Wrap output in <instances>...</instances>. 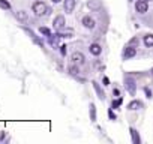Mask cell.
I'll return each mask as SVG.
<instances>
[{"label":"cell","instance_id":"cell-1","mask_svg":"<svg viewBox=\"0 0 153 144\" xmlns=\"http://www.w3.org/2000/svg\"><path fill=\"white\" fill-rule=\"evenodd\" d=\"M32 9H33V12H35L36 17H42V15H47L50 12V9L47 8V5L44 2H35L33 6H32Z\"/></svg>","mask_w":153,"mask_h":144},{"label":"cell","instance_id":"cell-2","mask_svg":"<svg viewBox=\"0 0 153 144\" xmlns=\"http://www.w3.org/2000/svg\"><path fill=\"white\" fill-rule=\"evenodd\" d=\"M135 9L138 14H146L147 9H149V3L147 0H138V2L135 3Z\"/></svg>","mask_w":153,"mask_h":144},{"label":"cell","instance_id":"cell-3","mask_svg":"<svg viewBox=\"0 0 153 144\" xmlns=\"http://www.w3.org/2000/svg\"><path fill=\"white\" fill-rule=\"evenodd\" d=\"M53 24H54V29L60 32L62 29H65V24H66V21H65V17H63V15H57V17L54 18Z\"/></svg>","mask_w":153,"mask_h":144},{"label":"cell","instance_id":"cell-4","mask_svg":"<svg viewBox=\"0 0 153 144\" xmlns=\"http://www.w3.org/2000/svg\"><path fill=\"white\" fill-rule=\"evenodd\" d=\"M72 62H74V63H80V65H83V63L86 62V57H84L83 53L75 51V53H72Z\"/></svg>","mask_w":153,"mask_h":144},{"label":"cell","instance_id":"cell-5","mask_svg":"<svg viewBox=\"0 0 153 144\" xmlns=\"http://www.w3.org/2000/svg\"><path fill=\"white\" fill-rule=\"evenodd\" d=\"M81 23H83V26H84L86 29H95V20H93L90 15H86V17H83Z\"/></svg>","mask_w":153,"mask_h":144},{"label":"cell","instance_id":"cell-6","mask_svg":"<svg viewBox=\"0 0 153 144\" xmlns=\"http://www.w3.org/2000/svg\"><path fill=\"white\" fill-rule=\"evenodd\" d=\"M137 54V50H135V47H132V45H129V47H126L125 48V51H123V59H132L134 56Z\"/></svg>","mask_w":153,"mask_h":144},{"label":"cell","instance_id":"cell-7","mask_svg":"<svg viewBox=\"0 0 153 144\" xmlns=\"http://www.w3.org/2000/svg\"><path fill=\"white\" fill-rule=\"evenodd\" d=\"M125 84H126V89H128V92H129V95H135V90H137V87H135V81L132 80V78H126V81H125Z\"/></svg>","mask_w":153,"mask_h":144},{"label":"cell","instance_id":"cell-8","mask_svg":"<svg viewBox=\"0 0 153 144\" xmlns=\"http://www.w3.org/2000/svg\"><path fill=\"white\" fill-rule=\"evenodd\" d=\"M75 9V0H65V12L71 14Z\"/></svg>","mask_w":153,"mask_h":144},{"label":"cell","instance_id":"cell-9","mask_svg":"<svg viewBox=\"0 0 153 144\" xmlns=\"http://www.w3.org/2000/svg\"><path fill=\"white\" fill-rule=\"evenodd\" d=\"M89 51H90L93 56H99V54L102 53V48H101V45H99V44H92V45H90V48H89Z\"/></svg>","mask_w":153,"mask_h":144},{"label":"cell","instance_id":"cell-10","mask_svg":"<svg viewBox=\"0 0 153 144\" xmlns=\"http://www.w3.org/2000/svg\"><path fill=\"white\" fill-rule=\"evenodd\" d=\"M92 84H93V87H95V90H96V93H98V98L104 101V99H105V93H104V90L101 89V86H99L96 81H92Z\"/></svg>","mask_w":153,"mask_h":144},{"label":"cell","instance_id":"cell-11","mask_svg":"<svg viewBox=\"0 0 153 144\" xmlns=\"http://www.w3.org/2000/svg\"><path fill=\"white\" fill-rule=\"evenodd\" d=\"M129 132H131V137H132V143H134V144H140V141H141V140H140L138 132H137L134 128H131V129H129Z\"/></svg>","mask_w":153,"mask_h":144},{"label":"cell","instance_id":"cell-12","mask_svg":"<svg viewBox=\"0 0 153 144\" xmlns=\"http://www.w3.org/2000/svg\"><path fill=\"white\" fill-rule=\"evenodd\" d=\"M15 17L18 18V21H27V20H29V15H27L26 11H18V12L15 14Z\"/></svg>","mask_w":153,"mask_h":144},{"label":"cell","instance_id":"cell-13","mask_svg":"<svg viewBox=\"0 0 153 144\" xmlns=\"http://www.w3.org/2000/svg\"><path fill=\"white\" fill-rule=\"evenodd\" d=\"M138 108H141V102H140V101H132V102H129V105H128V110H131V111H135V110H138Z\"/></svg>","mask_w":153,"mask_h":144},{"label":"cell","instance_id":"cell-14","mask_svg":"<svg viewBox=\"0 0 153 144\" xmlns=\"http://www.w3.org/2000/svg\"><path fill=\"white\" fill-rule=\"evenodd\" d=\"M87 6H89L90 9H93V11H98V9L101 8V5H99L98 0H90V2L87 3Z\"/></svg>","mask_w":153,"mask_h":144},{"label":"cell","instance_id":"cell-15","mask_svg":"<svg viewBox=\"0 0 153 144\" xmlns=\"http://www.w3.org/2000/svg\"><path fill=\"white\" fill-rule=\"evenodd\" d=\"M144 44H146V47H153V35H146Z\"/></svg>","mask_w":153,"mask_h":144},{"label":"cell","instance_id":"cell-16","mask_svg":"<svg viewBox=\"0 0 153 144\" xmlns=\"http://www.w3.org/2000/svg\"><path fill=\"white\" fill-rule=\"evenodd\" d=\"M90 120L96 122V108H95L93 104H90Z\"/></svg>","mask_w":153,"mask_h":144},{"label":"cell","instance_id":"cell-17","mask_svg":"<svg viewBox=\"0 0 153 144\" xmlns=\"http://www.w3.org/2000/svg\"><path fill=\"white\" fill-rule=\"evenodd\" d=\"M0 8L6 11V9H11V5H9L8 0H0Z\"/></svg>","mask_w":153,"mask_h":144},{"label":"cell","instance_id":"cell-18","mask_svg":"<svg viewBox=\"0 0 153 144\" xmlns=\"http://www.w3.org/2000/svg\"><path fill=\"white\" fill-rule=\"evenodd\" d=\"M39 32H41L42 35H45L47 38H50V36L53 35V33H51V30H50L48 27H41V29H39Z\"/></svg>","mask_w":153,"mask_h":144},{"label":"cell","instance_id":"cell-19","mask_svg":"<svg viewBox=\"0 0 153 144\" xmlns=\"http://www.w3.org/2000/svg\"><path fill=\"white\" fill-rule=\"evenodd\" d=\"M122 102H123V99H122V98H119V99L113 101V102H111V108H119V107L122 105Z\"/></svg>","mask_w":153,"mask_h":144},{"label":"cell","instance_id":"cell-20","mask_svg":"<svg viewBox=\"0 0 153 144\" xmlns=\"http://www.w3.org/2000/svg\"><path fill=\"white\" fill-rule=\"evenodd\" d=\"M69 72H71L72 75H78L80 74V69L76 68V66H69Z\"/></svg>","mask_w":153,"mask_h":144},{"label":"cell","instance_id":"cell-21","mask_svg":"<svg viewBox=\"0 0 153 144\" xmlns=\"http://www.w3.org/2000/svg\"><path fill=\"white\" fill-rule=\"evenodd\" d=\"M66 51H68L66 45H62V47H60V53H62V56H66Z\"/></svg>","mask_w":153,"mask_h":144},{"label":"cell","instance_id":"cell-22","mask_svg":"<svg viewBox=\"0 0 153 144\" xmlns=\"http://www.w3.org/2000/svg\"><path fill=\"white\" fill-rule=\"evenodd\" d=\"M108 116H110V119H111V120H116V114H114V113H113L111 110L108 111Z\"/></svg>","mask_w":153,"mask_h":144},{"label":"cell","instance_id":"cell-23","mask_svg":"<svg viewBox=\"0 0 153 144\" xmlns=\"http://www.w3.org/2000/svg\"><path fill=\"white\" fill-rule=\"evenodd\" d=\"M144 92H146V95H147V98H152V90H149L147 87L144 89Z\"/></svg>","mask_w":153,"mask_h":144},{"label":"cell","instance_id":"cell-24","mask_svg":"<svg viewBox=\"0 0 153 144\" xmlns=\"http://www.w3.org/2000/svg\"><path fill=\"white\" fill-rule=\"evenodd\" d=\"M108 84H110V80L107 77H104V86H108Z\"/></svg>","mask_w":153,"mask_h":144},{"label":"cell","instance_id":"cell-25","mask_svg":"<svg viewBox=\"0 0 153 144\" xmlns=\"http://www.w3.org/2000/svg\"><path fill=\"white\" fill-rule=\"evenodd\" d=\"M113 95H116V96H119V95H120V92H119L117 89H114V90H113Z\"/></svg>","mask_w":153,"mask_h":144},{"label":"cell","instance_id":"cell-26","mask_svg":"<svg viewBox=\"0 0 153 144\" xmlns=\"http://www.w3.org/2000/svg\"><path fill=\"white\" fill-rule=\"evenodd\" d=\"M5 138V132H0V141H2Z\"/></svg>","mask_w":153,"mask_h":144},{"label":"cell","instance_id":"cell-27","mask_svg":"<svg viewBox=\"0 0 153 144\" xmlns=\"http://www.w3.org/2000/svg\"><path fill=\"white\" fill-rule=\"evenodd\" d=\"M51 2H53V3H60L62 0H51Z\"/></svg>","mask_w":153,"mask_h":144},{"label":"cell","instance_id":"cell-28","mask_svg":"<svg viewBox=\"0 0 153 144\" xmlns=\"http://www.w3.org/2000/svg\"><path fill=\"white\" fill-rule=\"evenodd\" d=\"M152 75H153V69H152Z\"/></svg>","mask_w":153,"mask_h":144},{"label":"cell","instance_id":"cell-29","mask_svg":"<svg viewBox=\"0 0 153 144\" xmlns=\"http://www.w3.org/2000/svg\"><path fill=\"white\" fill-rule=\"evenodd\" d=\"M147 2H152V0H147Z\"/></svg>","mask_w":153,"mask_h":144},{"label":"cell","instance_id":"cell-30","mask_svg":"<svg viewBox=\"0 0 153 144\" xmlns=\"http://www.w3.org/2000/svg\"><path fill=\"white\" fill-rule=\"evenodd\" d=\"M131 2H132V0H131Z\"/></svg>","mask_w":153,"mask_h":144}]
</instances>
